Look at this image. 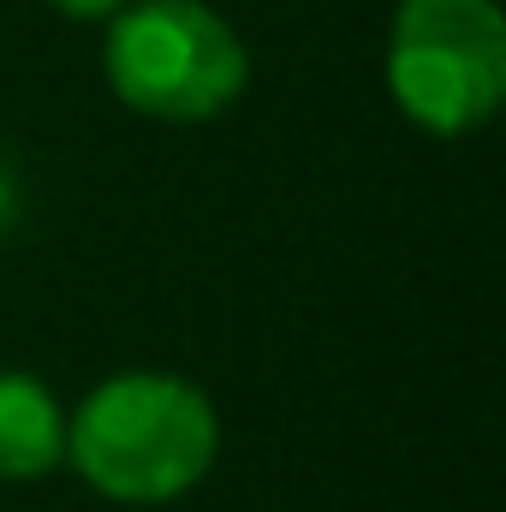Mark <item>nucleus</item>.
I'll list each match as a JSON object with an SVG mask.
<instances>
[{"label":"nucleus","instance_id":"nucleus-1","mask_svg":"<svg viewBox=\"0 0 506 512\" xmlns=\"http://www.w3.org/2000/svg\"><path fill=\"white\" fill-rule=\"evenodd\" d=\"M221 459V411L185 376L120 370L66 411V465L120 507H167Z\"/></svg>","mask_w":506,"mask_h":512},{"label":"nucleus","instance_id":"nucleus-2","mask_svg":"<svg viewBox=\"0 0 506 512\" xmlns=\"http://www.w3.org/2000/svg\"><path fill=\"white\" fill-rule=\"evenodd\" d=\"M102 72L131 114L203 126L245 96L251 54L203 0H131L108 18Z\"/></svg>","mask_w":506,"mask_h":512},{"label":"nucleus","instance_id":"nucleus-3","mask_svg":"<svg viewBox=\"0 0 506 512\" xmlns=\"http://www.w3.org/2000/svg\"><path fill=\"white\" fill-rule=\"evenodd\" d=\"M393 108L429 137L489 126L506 96V18L495 0H399L387 36Z\"/></svg>","mask_w":506,"mask_h":512},{"label":"nucleus","instance_id":"nucleus-4","mask_svg":"<svg viewBox=\"0 0 506 512\" xmlns=\"http://www.w3.org/2000/svg\"><path fill=\"white\" fill-rule=\"evenodd\" d=\"M66 465V405L30 370H0V483H42Z\"/></svg>","mask_w":506,"mask_h":512},{"label":"nucleus","instance_id":"nucleus-5","mask_svg":"<svg viewBox=\"0 0 506 512\" xmlns=\"http://www.w3.org/2000/svg\"><path fill=\"white\" fill-rule=\"evenodd\" d=\"M18 209H24V197H18V173L0 161V239L18 227Z\"/></svg>","mask_w":506,"mask_h":512},{"label":"nucleus","instance_id":"nucleus-6","mask_svg":"<svg viewBox=\"0 0 506 512\" xmlns=\"http://www.w3.org/2000/svg\"><path fill=\"white\" fill-rule=\"evenodd\" d=\"M54 12H66V18H114L120 6H131V0H48Z\"/></svg>","mask_w":506,"mask_h":512}]
</instances>
